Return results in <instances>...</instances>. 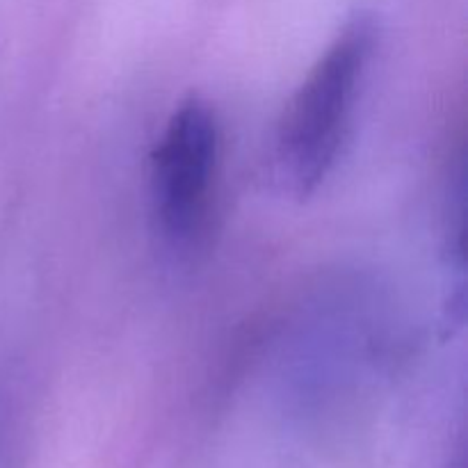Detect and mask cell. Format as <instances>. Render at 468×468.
<instances>
[{"label": "cell", "mask_w": 468, "mask_h": 468, "mask_svg": "<svg viewBox=\"0 0 468 468\" xmlns=\"http://www.w3.org/2000/svg\"><path fill=\"white\" fill-rule=\"evenodd\" d=\"M366 23L346 27L306 73L277 131V167L297 195H309L332 172L341 151L373 35Z\"/></svg>", "instance_id": "1"}, {"label": "cell", "mask_w": 468, "mask_h": 468, "mask_svg": "<svg viewBox=\"0 0 468 468\" xmlns=\"http://www.w3.org/2000/svg\"><path fill=\"white\" fill-rule=\"evenodd\" d=\"M219 158V123L208 103L187 99L169 117L154 154V201L160 229L187 242L208 206Z\"/></svg>", "instance_id": "2"}]
</instances>
